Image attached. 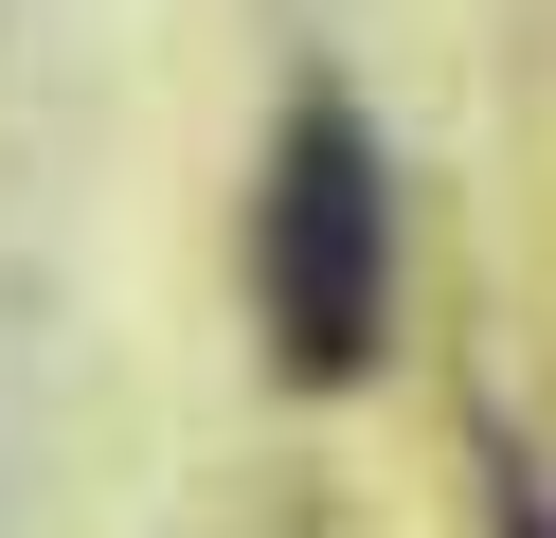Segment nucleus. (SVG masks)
Wrapping results in <instances>:
<instances>
[{
  "mask_svg": "<svg viewBox=\"0 0 556 538\" xmlns=\"http://www.w3.org/2000/svg\"><path fill=\"white\" fill-rule=\"evenodd\" d=\"M252 287H269V359L305 395L377 377L395 341V162H377L359 90H288L269 126V215H252Z\"/></svg>",
  "mask_w": 556,
  "mask_h": 538,
  "instance_id": "obj_1",
  "label": "nucleus"
},
{
  "mask_svg": "<svg viewBox=\"0 0 556 538\" xmlns=\"http://www.w3.org/2000/svg\"><path fill=\"white\" fill-rule=\"evenodd\" d=\"M467 485H484V521H503V538H556V485H539L520 430H467Z\"/></svg>",
  "mask_w": 556,
  "mask_h": 538,
  "instance_id": "obj_2",
  "label": "nucleus"
}]
</instances>
